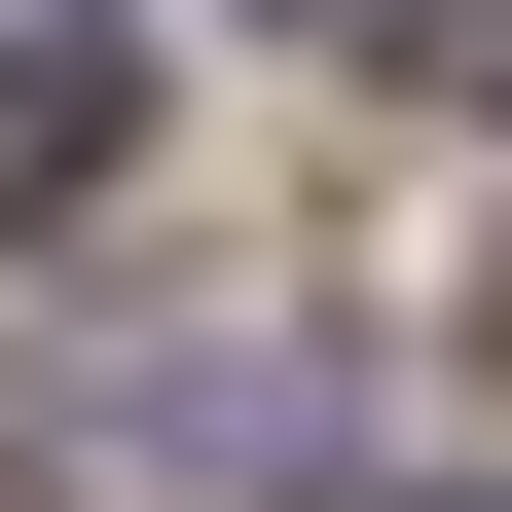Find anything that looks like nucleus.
I'll use <instances>...</instances> for the list:
<instances>
[{
  "label": "nucleus",
  "mask_w": 512,
  "mask_h": 512,
  "mask_svg": "<svg viewBox=\"0 0 512 512\" xmlns=\"http://www.w3.org/2000/svg\"><path fill=\"white\" fill-rule=\"evenodd\" d=\"M0 476H37V512H330L366 403H330V330H293V293H220V330H37Z\"/></svg>",
  "instance_id": "nucleus-1"
},
{
  "label": "nucleus",
  "mask_w": 512,
  "mask_h": 512,
  "mask_svg": "<svg viewBox=\"0 0 512 512\" xmlns=\"http://www.w3.org/2000/svg\"><path fill=\"white\" fill-rule=\"evenodd\" d=\"M0 183H110V37H37V0H0Z\"/></svg>",
  "instance_id": "nucleus-2"
},
{
  "label": "nucleus",
  "mask_w": 512,
  "mask_h": 512,
  "mask_svg": "<svg viewBox=\"0 0 512 512\" xmlns=\"http://www.w3.org/2000/svg\"><path fill=\"white\" fill-rule=\"evenodd\" d=\"M403 37H439V74H476V110H512V0H403Z\"/></svg>",
  "instance_id": "nucleus-3"
}]
</instances>
